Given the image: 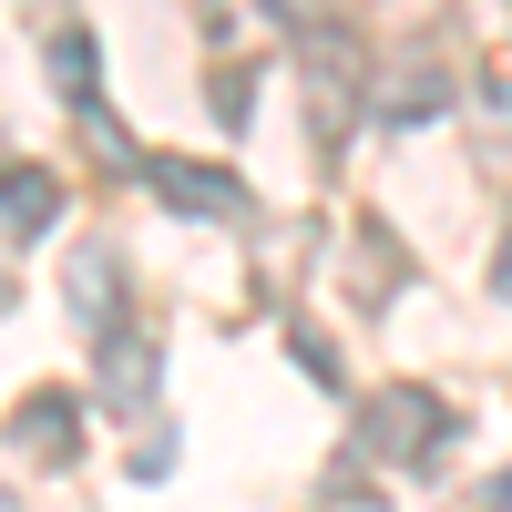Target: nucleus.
<instances>
[{
  "label": "nucleus",
  "instance_id": "nucleus-10",
  "mask_svg": "<svg viewBox=\"0 0 512 512\" xmlns=\"http://www.w3.org/2000/svg\"><path fill=\"white\" fill-rule=\"evenodd\" d=\"M492 287L512 297V226H502V246H492Z\"/></svg>",
  "mask_w": 512,
  "mask_h": 512
},
{
  "label": "nucleus",
  "instance_id": "nucleus-1",
  "mask_svg": "<svg viewBox=\"0 0 512 512\" xmlns=\"http://www.w3.org/2000/svg\"><path fill=\"white\" fill-rule=\"evenodd\" d=\"M359 441L379 461H431L461 441V410H441L431 390H379V400H359Z\"/></svg>",
  "mask_w": 512,
  "mask_h": 512
},
{
  "label": "nucleus",
  "instance_id": "nucleus-4",
  "mask_svg": "<svg viewBox=\"0 0 512 512\" xmlns=\"http://www.w3.org/2000/svg\"><path fill=\"white\" fill-rule=\"evenodd\" d=\"M144 185L175 205V216H236L246 185L226 175V164H185V154H144Z\"/></svg>",
  "mask_w": 512,
  "mask_h": 512
},
{
  "label": "nucleus",
  "instance_id": "nucleus-7",
  "mask_svg": "<svg viewBox=\"0 0 512 512\" xmlns=\"http://www.w3.org/2000/svg\"><path fill=\"white\" fill-rule=\"evenodd\" d=\"M11 441H31L41 461H72V441H82V400H72V390H31V400L11 410Z\"/></svg>",
  "mask_w": 512,
  "mask_h": 512
},
{
  "label": "nucleus",
  "instance_id": "nucleus-2",
  "mask_svg": "<svg viewBox=\"0 0 512 512\" xmlns=\"http://www.w3.org/2000/svg\"><path fill=\"white\" fill-rule=\"evenodd\" d=\"M93 390H103V410L113 420H144L154 400H164V349H154V328H103L93 338Z\"/></svg>",
  "mask_w": 512,
  "mask_h": 512
},
{
  "label": "nucleus",
  "instance_id": "nucleus-5",
  "mask_svg": "<svg viewBox=\"0 0 512 512\" xmlns=\"http://www.w3.org/2000/svg\"><path fill=\"white\" fill-rule=\"evenodd\" d=\"M62 287H72V318L82 328H123V256L113 246H72V267H62Z\"/></svg>",
  "mask_w": 512,
  "mask_h": 512
},
{
  "label": "nucleus",
  "instance_id": "nucleus-6",
  "mask_svg": "<svg viewBox=\"0 0 512 512\" xmlns=\"http://www.w3.org/2000/svg\"><path fill=\"white\" fill-rule=\"evenodd\" d=\"M52 216H62V175L0 164V236H52Z\"/></svg>",
  "mask_w": 512,
  "mask_h": 512
},
{
  "label": "nucleus",
  "instance_id": "nucleus-11",
  "mask_svg": "<svg viewBox=\"0 0 512 512\" xmlns=\"http://www.w3.org/2000/svg\"><path fill=\"white\" fill-rule=\"evenodd\" d=\"M492 512H512V472H502V482H492Z\"/></svg>",
  "mask_w": 512,
  "mask_h": 512
},
{
  "label": "nucleus",
  "instance_id": "nucleus-8",
  "mask_svg": "<svg viewBox=\"0 0 512 512\" xmlns=\"http://www.w3.org/2000/svg\"><path fill=\"white\" fill-rule=\"evenodd\" d=\"M93 82H103V41L82 31V21H72V31H52V93H62L72 113H93Z\"/></svg>",
  "mask_w": 512,
  "mask_h": 512
},
{
  "label": "nucleus",
  "instance_id": "nucleus-9",
  "mask_svg": "<svg viewBox=\"0 0 512 512\" xmlns=\"http://www.w3.org/2000/svg\"><path fill=\"white\" fill-rule=\"evenodd\" d=\"M246 11L267 21L277 41H318V31H328V0H246Z\"/></svg>",
  "mask_w": 512,
  "mask_h": 512
},
{
  "label": "nucleus",
  "instance_id": "nucleus-3",
  "mask_svg": "<svg viewBox=\"0 0 512 512\" xmlns=\"http://www.w3.org/2000/svg\"><path fill=\"white\" fill-rule=\"evenodd\" d=\"M461 103V82L431 62V52H410V62H390V82H379V93H369V113L379 123H400V134H410V123H441Z\"/></svg>",
  "mask_w": 512,
  "mask_h": 512
}]
</instances>
